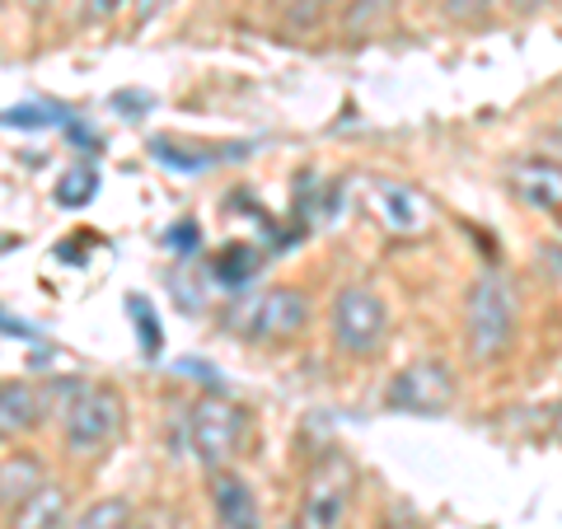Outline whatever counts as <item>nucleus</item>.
Here are the masks:
<instances>
[{
    "instance_id": "7",
    "label": "nucleus",
    "mask_w": 562,
    "mask_h": 529,
    "mask_svg": "<svg viewBox=\"0 0 562 529\" xmlns=\"http://www.w3.org/2000/svg\"><path fill=\"white\" fill-rule=\"evenodd\" d=\"M394 413H413V417H441L454 403V375L441 361H417L403 375H394L390 394H384Z\"/></svg>"
},
{
    "instance_id": "11",
    "label": "nucleus",
    "mask_w": 562,
    "mask_h": 529,
    "mask_svg": "<svg viewBox=\"0 0 562 529\" xmlns=\"http://www.w3.org/2000/svg\"><path fill=\"white\" fill-rule=\"evenodd\" d=\"M43 394L24 380H10L0 384V440H14V436H29L33 427L43 421Z\"/></svg>"
},
{
    "instance_id": "19",
    "label": "nucleus",
    "mask_w": 562,
    "mask_h": 529,
    "mask_svg": "<svg viewBox=\"0 0 562 529\" xmlns=\"http://www.w3.org/2000/svg\"><path fill=\"white\" fill-rule=\"evenodd\" d=\"M277 5L286 10L295 24H310V20H319V10L328 5V0H277Z\"/></svg>"
},
{
    "instance_id": "22",
    "label": "nucleus",
    "mask_w": 562,
    "mask_h": 529,
    "mask_svg": "<svg viewBox=\"0 0 562 529\" xmlns=\"http://www.w3.org/2000/svg\"><path fill=\"white\" fill-rule=\"evenodd\" d=\"M549 140H553V146H558V155H562V122L553 127V136H549Z\"/></svg>"
},
{
    "instance_id": "12",
    "label": "nucleus",
    "mask_w": 562,
    "mask_h": 529,
    "mask_svg": "<svg viewBox=\"0 0 562 529\" xmlns=\"http://www.w3.org/2000/svg\"><path fill=\"white\" fill-rule=\"evenodd\" d=\"M66 487L61 483H43L38 492H29V497L5 510L10 516V529H61L66 525Z\"/></svg>"
},
{
    "instance_id": "1",
    "label": "nucleus",
    "mask_w": 562,
    "mask_h": 529,
    "mask_svg": "<svg viewBox=\"0 0 562 529\" xmlns=\"http://www.w3.org/2000/svg\"><path fill=\"white\" fill-rule=\"evenodd\" d=\"M57 413H61V436L76 454L103 450L122 427V398L109 384L90 380H66L57 390Z\"/></svg>"
},
{
    "instance_id": "24",
    "label": "nucleus",
    "mask_w": 562,
    "mask_h": 529,
    "mask_svg": "<svg viewBox=\"0 0 562 529\" xmlns=\"http://www.w3.org/2000/svg\"><path fill=\"white\" fill-rule=\"evenodd\" d=\"M558 431H562V413H558Z\"/></svg>"
},
{
    "instance_id": "10",
    "label": "nucleus",
    "mask_w": 562,
    "mask_h": 529,
    "mask_svg": "<svg viewBox=\"0 0 562 529\" xmlns=\"http://www.w3.org/2000/svg\"><path fill=\"white\" fill-rule=\"evenodd\" d=\"M371 211L380 216V225L390 235H417L422 225H427V206L413 188L403 183H375L371 188Z\"/></svg>"
},
{
    "instance_id": "3",
    "label": "nucleus",
    "mask_w": 562,
    "mask_h": 529,
    "mask_svg": "<svg viewBox=\"0 0 562 529\" xmlns=\"http://www.w3.org/2000/svg\"><path fill=\"white\" fill-rule=\"evenodd\" d=\"M384 333H390V309L371 286H347L333 300V347L342 357L371 361L384 347Z\"/></svg>"
},
{
    "instance_id": "13",
    "label": "nucleus",
    "mask_w": 562,
    "mask_h": 529,
    "mask_svg": "<svg viewBox=\"0 0 562 529\" xmlns=\"http://www.w3.org/2000/svg\"><path fill=\"white\" fill-rule=\"evenodd\" d=\"M47 483V469L43 460H33V454H5L0 460V510H14L29 492H38Z\"/></svg>"
},
{
    "instance_id": "9",
    "label": "nucleus",
    "mask_w": 562,
    "mask_h": 529,
    "mask_svg": "<svg viewBox=\"0 0 562 529\" xmlns=\"http://www.w3.org/2000/svg\"><path fill=\"white\" fill-rule=\"evenodd\" d=\"M211 506H216V525L221 529H262L258 516V497L254 487L239 479V473H221L211 479Z\"/></svg>"
},
{
    "instance_id": "6",
    "label": "nucleus",
    "mask_w": 562,
    "mask_h": 529,
    "mask_svg": "<svg viewBox=\"0 0 562 529\" xmlns=\"http://www.w3.org/2000/svg\"><path fill=\"white\" fill-rule=\"evenodd\" d=\"M244 427H249V417H244L235 403L202 398L198 408L188 413V446H192V454H198L206 469H225L239 454Z\"/></svg>"
},
{
    "instance_id": "14",
    "label": "nucleus",
    "mask_w": 562,
    "mask_h": 529,
    "mask_svg": "<svg viewBox=\"0 0 562 529\" xmlns=\"http://www.w3.org/2000/svg\"><path fill=\"white\" fill-rule=\"evenodd\" d=\"M66 529H136V510L122 497H103L94 506H85L76 520H66Z\"/></svg>"
},
{
    "instance_id": "5",
    "label": "nucleus",
    "mask_w": 562,
    "mask_h": 529,
    "mask_svg": "<svg viewBox=\"0 0 562 529\" xmlns=\"http://www.w3.org/2000/svg\"><path fill=\"white\" fill-rule=\"evenodd\" d=\"M351 497H357V464L342 450H328L305 483L301 529H338L347 520Z\"/></svg>"
},
{
    "instance_id": "23",
    "label": "nucleus",
    "mask_w": 562,
    "mask_h": 529,
    "mask_svg": "<svg viewBox=\"0 0 562 529\" xmlns=\"http://www.w3.org/2000/svg\"><path fill=\"white\" fill-rule=\"evenodd\" d=\"M24 5H29V10H47V5H52V0H24Z\"/></svg>"
},
{
    "instance_id": "17",
    "label": "nucleus",
    "mask_w": 562,
    "mask_h": 529,
    "mask_svg": "<svg viewBox=\"0 0 562 529\" xmlns=\"http://www.w3.org/2000/svg\"><path fill=\"white\" fill-rule=\"evenodd\" d=\"M132 314L140 324V342H146V351H155V347H160V328H155V314L146 305V295H132Z\"/></svg>"
},
{
    "instance_id": "18",
    "label": "nucleus",
    "mask_w": 562,
    "mask_h": 529,
    "mask_svg": "<svg viewBox=\"0 0 562 529\" xmlns=\"http://www.w3.org/2000/svg\"><path fill=\"white\" fill-rule=\"evenodd\" d=\"M122 5H127V0H80V20L85 24H109Z\"/></svg>"
},
{
    "instance_id": "21",
    "label": "nucleus",
    "mask_w": 562,
    "mask_h": 529,
    "mask_svg": "<svg viewBox=\"0 0 562 529\" xmlns=\"http://www.w3.org/2000/svg\"><path fill=\"white\" fill-rule=\"evenodd\" d=\"M539 5H553V0H516V10H539Z\"/></svg>"
},
{
    "instance_id": "4",
    "label": "nucleus",
    "mask_w": 562,
    "mask_h": 529,
    "mask_svg": "<svg viewBox=\"0 0 562 529\" xmlns=\"http://www.w3.org/2000/svg\"><path fill=\"white\" fill-rule=\"evenodd\" d=\"M305 319H310V300L295 286L262 291V295L244 300V305L231 309V328L249 342H286L305 328Z\"/></svg>"
},
{
    "instance_id": "20",
    "label": "nucleus",
    "mask_w": 562,
    "mask_h": 529,
    "mask_svg": "<svg viewBox=\"0 0 562 529\" xmlns=\"http://www.w3.org/2000/svg\"><path fill=\"white\" fill-rule=\"evenodd\" d=\"M173 5V0H132V14H136V24H150L155 14H165Z\"/></svg>"
},
{
    "instance_id": "8",
    "label": "nucleus",
    "mask_w": 562,
    "mask_h": 529,
    "mask_svg": "<svg viewBox=\"0 0 562 529\" xmlns=\"http://www.w3.org/2000/svg\"><path fill=\"white\" fill-rule=\"evenodd\" d=\"M516 198L543 206V211H558L562 206V155L558 150H539V155H520V160L506 169Z\"/></svg>"
},
{
    "instance_id": "16",
    "label": "nucleus",
    "mask_w": 562,
    "mask_h": 529,
    "mask_svg": "<svg viewBox=\"0 0 562 529\" xmlns=\"http://www.w3.org/2000/svg\"><path fill=\"white\" fill-rule=\"evenodd\" d=\"M497 5H506V0H446V14L454 24H473V20H487Z\"/></svg>"
},
{
    "instance_id": "15",
    "label": "nucleus",
    "mask_w": 562,
    "mask_h": 529,
    "mask_svg": "<svg viewBox=\"0 0 562 529\" xmlns=\"http://www.w3.org/2000/svg\"><path fill=\"white\" fill-rule=\"evenodd\" d=\"M94 188H99L94 169H70L66 179H61V188H57V202H61V206H80V202L94 198Z\"/></svg>"
},
{
    "instance_id": "2",
    "label": "nucleus",
    "mask_w": 562,
    "mask_h": 529,
    "mask_svg": "<svg viewBox=\"0 0 562 529\" xmlns=\"http://www.w3.org/2000/svg\"><path fill=\"white\" fill-rule=\"evenodd\" d=\"M469 351L479 361H497L506 347L516 338V319H520V305H516V286L512 277L502 272H483L479 281L469 286Z\"/></svg>"
}]
</instances>
